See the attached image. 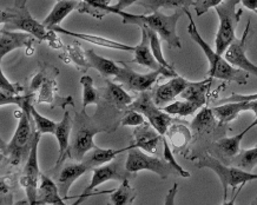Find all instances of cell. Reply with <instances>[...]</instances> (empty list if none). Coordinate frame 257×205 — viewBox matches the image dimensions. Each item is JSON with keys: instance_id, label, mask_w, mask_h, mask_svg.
Returning a JSON list of instances; mask_svg holds the SVG:
<instances>
[{"instance_id": "cell-35", "label": "cell", "mask_w": 257, "mask_h": 205, "mask_svg": "<svg viewBox=\"0 0 257 205\" xmlns=\"http://www.w3.org/2000/svg\"><path fill=\"white\" fill-rule=\"evenodd\" d=\"M31 116H32L33 122H35L36 130L38 131V132L55 134L58 123L53 122V120L46 118V117H43L38 111L35 109V106H32L31 109Z\"/></svg>"}, {"instance_id": "cell-50", "label": "cell", "mask_w": 257, "mask_h": 205, "mask_svg": "<svg viewBox=\"0 0 257 205\" xmlns=\"http://www.w3.org/2000/svg\"><path fill=\"white\" fill-rule=\"evenodd\" d=\"M255 13H256V15H257V10H256V11H255Z\"/></svg>"}, {"instance_id": "cell-11", "label": "cell", "mask_w": 257, "mask_h": 205, "mask_svg": "<svg viewBox=\"0 0 257 205\" xmlns=\"http://www.w3.org/2000/svg\"><path fill=\"white\" fill-rule=\"evenodd\" d=\"M142 29V39L141 43L136 45V49H135L134 55V62L140 64V65H143L150 70H158V71H162L164 73V77L167 78H174V77L178 76L176 71H171V70L165 69L164 66H162L160 63L157 62L156 58H155L154 53L151 51V45H150V37H149V32L145 28Z\"/></svg>"}, {"instance_id": "cell-8", "label": "cell", "mask_w": 257, "mask_h": 205, "mask_svg": "<svg viewBox=\"0 0 257 205\" xmlns=\"http://www.w3.org/2000/svg\"><path fill=\"white\" fill-rule=\"evenodd\" d=\"M40 140V132L36 130L35 137H33V142L31 146V151L26 159V165L24 169L23 176L20 178V183L24 189L26 191V196H28L29 204L36 205L37 193H38V183L40 181V173L39 165H38V144Z\"/></svg>"}, {"instance_id": "cell-10", "label": "cell", "mask_w": 257, "mask_h": 205, "mask_svg": "<svg viewBox=\"0 0 257 205\" xmlns=\"http://www.w3.org/2000/svg\"><path fill=\"white\" fill-rule=\"evenodd\" d=\"M250 25H251V23H250L249 20L244 32H243L242 38L239 40L236 39L235 42L229 46L228 50L224 52V58L228 60L232 66L237 67V69H241L246 73H250V75L257 77V65L250 62L248 57L245 55V44L250 31Z\"/></svg>"}, {"instance_id": "cell-25", "label": "cell", "mask_w": 257, "mask_h": 205, "mask_svg": "<svg viewBox=\"0 0 257 205\" xmlns=\"http://www.w3.org/2000/svg\"><path fill=\"white\" fill-rule=\"evenodd\" d=\"M195 0H141L137 4L145 11L151 13L156 12L161 8L164 9H188L194 5Z\"/></svg>"}, {"instance_id": "cell-15", "label": "cell", "mask_w": 257, "mask_h": 205, "mask_svg": "<svg viewBox=\"0 0 257 205\" xmlns=\"http://www.w3.org/2000/svg\"><path fill=\"white\" fill-rule=\"evenodd\" d=\"M161 142H163V136L156 129L152 130L149 124L144 123L135 130L134 142L130 144V146L131 149L138 147L149 153H156Z\"/></svg>"}, {"instance_id": "cell-20", "label": "cell", "mask_w": 257, "mask_h": 205, "mask_svg": "<svg viewBox=\"0 0 257 205\" xmlns=\"http://www.w3.org/2000/svg\"><path fill=\"white\" fill-rule=\"evenodd\" d=\"M71 129H72V118H71L69 111H65V112H64L63 119L58 123L55 132V136L57 140H58L59 145V157L58 160H57L56 169H58V167L62 165L64 159H65L66 157V153H69Z\"/></svg>"}, {"instance_id": "cell-31", "label": "cell", "mask_w": 257, "mask_h": 205, "mask_svg": "<svg viewBox=\"0 0 257 205\" xmlns=\"http://www.w3.org/2000/svg\"><path fill=\"white\" fill-rule=\"evenodd\" d=\"M232 163L243 170L252 171L253 167L257 165V146L249 150H243L234 157Z\"/></svg>"}, {"instance_id": "cell-37", "label": "cell", "mask_w": 257, "mask_h": 205, "mask_svg": "<svg viewBox=\"0 0 257 205\" xmlns=\"http://www.w3.org/2000/svg\"><path fill=\"white\" fill-rule=\"evenodd\" d=\"M67 50H69L70 52V58L72 59L77 65H78V67H80L79 70H84V71H86L87 69H90L89 60H87V57H86V51L84 52L78 45L69 46Z\"/></svg>"}, {"instance_id": "cell-12", "label": "cell", "mask_w": 257, "mask_h": 205, "mask_svg": "<svg viewBox=\"0 0 257 205\" xmlns=\"http://www.w3.org/2000/svg\"><path fill=\"white\" fill-rule=\"evenodd\" d=\"M124 179H125V174L121 173V171L119 170V166H118L117 163H110V164H106V165H100V166L94 167L90 184L85 187V189H84L82 194L78 197V200L74 201L73 205H79L80 203H83V200L85 199V198L90 197V194L93 192L94 189L101 185V184L106 183V181L109 180L123 181Z\"/></svg>"}, {"instance_id": "cell-40", "label": "cell", "mask_w": 257, "mask_h": 205, "mask_svg": "<svg viewBox=\"0 0 257 205\" xmlns=\"http://www.w3.org/2000/svg\"><path fill=\"white\" fill-rule=\"evenodd\" d=\"M223 0H197L194 3V8L196 11V15L201 17L207 13L211 8H216L218 6Z\"/></svg>"}, {"instance_id": "cell-5", "label": "cell", "mask_w": 257, "mask_h": 205, "mask_svg": "<svg viewBox=\"0 0 257 205\" xmlns=\"http://www.w3.org/2000/svg\"><path fill=\"white\" fill-rule=\"evenodd\" d=\"M196 166L199 169H210L217 174L223 186V199L224 200H226V197H228L229 186L236 187L237 185H244L248 181L257 179V173H252L251 171H245L241 167L226 166L209 154L199 158L196 163Z\"/></svg>"}, {"instance_id": "cell-42", "label": "cell", "mask_w": 257, "mask_h": 205, "mask_svg": "<svg viewBox=\"0 0 257 205\" xmlns=\"http://www.w3.org/2000/svg\"><path fill=\"white\" fill-rule=\"evenodd\" d=\"M20 91H22L20 86L10 83L6 78L4 71L2 70V92L8 93V95H19Z\"/></svg>"}, {"instance_id": "cell-9", "label": "cell", "mask_w": 257, "mask_h": 205, "mask_svg": "<svg viewBox=\"0 0 257 205\" xmlns=\"http://www.w3.org/2000/svg\"><path fill=\"white\" fill-rule=\"evenodd\" d=\"M161 76L164 77V73L158 71V70H151V72L142 75V73L133 71L130 67L125 66L123 64V66H120V71L117 75L116 79L126 86L128 90L143 92V91L150 90L152 85L156 83L158 77Z\"/></svg>"}, {"instance_id": "cell-23", "label": "cell", "mask_w": 257, "mask_h": 205, "mask_svg": "<svg viewBox=\"0 0 257 205\" xmlns=\"http://www.w3.org/2000/svg\"><path fill=\"white\" fill-rule=\"evenodd\" d=\"M131 149V146L128 145L126 147L119 150H113V149H100V147H93L92 150H90L89 152L85 154V157L83 158L82 162L86 163L87 165H90L92 169L97 166L104 165V164L111 162L116 158L119 153H123L125 151H128Z\"/></svg>"}, {"instance_id": "cell-34", "label": "cell", "mask_w": 257, "mask_h": 205, "mask_svg": "<svg viewBox=\"0 0 257 205\" xmlns=\"http://www.w3.org/2000/svg\"><path fill=\"white\" fill-rule=\"evenodd\" d=\"M145 28V26H143ZM148 30L149 32V37H150V45H151V51L154 53L155 58L158 63L161 64L162 66H164L165 69L168 70H171V71H175V69L172 67L170 64L167 62V59L164 58L163 56V52H162V46H161V42H160V38H158V33L155 32L154 30L149 29V28H145Z\"/></svg>"}, {"instance_id": "cell-27", "label": "cell", "mask_w": 257, "mask_h": 205, "mask_svg": "<svg viewBox=\"0 0 257 205\" xmlns=\"http://www.w3.org/2000/svg\"><path fill=\"white\" fill-rule=\"evenodd\" d=\"M212 111H214L215 118H217L219 123H230L237 118V116L242 112L241 102H230L219 104L218 106H215Z\"/></svg>"}, {"instance_id": "cell-17", "label": "cell", "mask_w": 257, "mask_h": 205, "mask_svg": "<svg viewBox=\"0 0 257 205\" xmlns=\"http://www.w3.org/2000/svg\"><path fill=\"white\" fill-rule=\"evenodd\" d=\"M91 170H93L92 167L84 162L66 164L57 177V185L59 187L60 194L66 199L70 187L72 186L74 181Z\"/></svg>"}, {"instance_id": "cell-7", "label": "cell", "mask_w": 257, "mask_h": 205, "mask_svg": "<svg viewBox=\"0 0 257 205\" xmlns=\"http://www.w3.org/2000/svg\"><path fill=\"white\" fill-rule=\"evenodd\" d=\"M130 109L136 110L147 117L151 126L156 129L162 136L167 134L169 127L171 126L172 118L163 109H160L152 99V95L148 91H143L138 98L130 104Z\"/></svg>"}, {"instance_id": "cell-3", "label": "cell", "mask_w": 257, "mask_h": 205, "mask_svg": "<svg viewBox=\"0 0 257 205\" xmlns=\"http://www.w3.org/2000/svg\"><path fill=\"white\" fill-rule=\"evenodd\" d=\"M19 118L18 126L9 144H2L3 156L8 157L12 165H19L24 159H28L31 151L33 137L36 131H32V116L20 110L16 113Z\"/></svg>"}, {"instance_id": "cell-45", "label": "cell", "mask_w": 257, "mask_h": 205, "mask_svg": "<svg viewBox=\"0 0 257 205\" xmlns=\"http://www.w3.org/2000/svg\"><path fill=\"white\" fill-rule=\"evenodd\" d=\"M177 190H178V184H174L172 189L169 190L167 197H165V201H164L165 205H172L175 203V196L177 194Z\"/></svg>"}, {"instance_id": "cell-29", "label": "cell", "mask_w": 257, "mask_h": 205, "mask_svg": "<svg viewBox=\"0 0 257 205\" xmlns=\"http://www.w3.org/2000/svg\"><path fill=\"white\" fill-rule=\"evenodd\" d=\"M106 96L107 99L113 104L114 106H117L118 109H124V107L130 106V104L133 103V98L124 91L123 87L120 85H117L110 80L106 82Z\"/></svg>"}, {"instance_id": "cell-49", "label": "cell", "mask_w": 257, "mask_h": 205, "mask_svg": "<svg viewBox=\"0 0 257 205\" xmlns=\"http://www.w3.org/2000/svg\"><path fill=\"white\" fill-rule=\"evenodd\" d=\"M251 204H257V198H256V199H255V200H253V201H252V203H251Z\"/></svg>"}, {"instance_id": "cell-38", "label": "cell", "mask_w": 257, "mask_h": 205, "mask_svg": "<svg viewBox=\"0 0 257 205\" xmlns=\"http://www.w3.org/2000/svg\"><path fill=\"white\" fill-rule=\"evenodd\" d=\"M163 146H164V150H163V156H164V159L167 160L168 163H170L172 166L175 167L176 170H177L178 174L181 177L183 178H189L190 177V172H188V171H185L183 167H182L179 164L177 163V160L175 159L174 154H172V151L170 149V146H169V144L167 142V139L163 138Z\"/></svg>"}, {"instance_id": "cell-39", "label": "cell", "mask_w": 257, "mask_h": 205, "mask_svg": "<svg viewBox=\"0 0 257 205\" xmlns=\"http://www.w3.org/2000/svg\"><path fill=\"white\" fill-rule=\"evenodd\" d=\"M145 123L144 117L142 116L141 112H138L136 110L131 109L125 113V116L121 119L120 125L123 126H141Z\"/></svg>"}, {"instance_id": "cell-6", "label": "cell", "mask_w": 257, "mask_h": 205, "mask_svg": "<svg viewBox=\"0 0 257 205\" xmlns=\"http://www.w3.org/2000/svg\"><path fill=\"white\" fill-rule=\"evenodd\" d=\"M125 170L130 173H136L144 170L151 171L163 179L170 176H179L177 170L167 160L148 156L138 147H133V149L128 150Z\"/></svg>"}, {"instance_id": "cell-13", "label": "cell", "mask_w": 257, "mask_h": 205, "mask_svg": "<svg viewBox=\"0 0 257 205\" xmlns=\"http://www.w3.org/2000/svg\"><path fill=\"white\" fill-rule=\"evenodd\" d=\"M35 38L28 32H12L3 28L0 31V59L17 49L33 50Z\"/></svg>"}, {"instance_id": "cell-41", "label": "cell", "mask_w": 257, "mask_h": 205, "mask_svg": "<svg viewBox=\"0 0 257 205\" xmlns=\"http://www.w3.org/2000/svg\"><path fill=\"white\" fill-rule=\"evenodd\" d=\"M55 86L53 80H45L42 85V92H40L38 103H50L52 100V91Z\"/></svg>"}, {"instance_id": "cell-18", "label": "cell", "mask_w": 257, "mask_h": 205, "mask_svg": "<svg viewBox=\"0 0 257 205\" xmlns=\"http://www.w3.org/2000/svg\"><path fill=\"white\" fill-rule=\"evenodd\" d=\"M64 198L60 194L59 187L45 173H42L39 181L36 205H64Z\"/></svg>"}, {"instance_id": "cell-33", "label": "cell", "mask_w": 257, "mask_h": 205, "mask_svg": "<svg viewBox=\"0 0 257 205\" xmlns=\"http://www.w3.org/2000/svg\"><path fill=\"white\" fill-rule=\"evenodd\" d=\"M80 84L83 86V111H85L90 104H97L99 97L93 86V79L90 76H83L80 78Z\"/></svg>"}, {"instance_id": "cell-47", "label": "cell", "mask_w": 257, "mask_h": 205, "mask_svg": "<svg viewBox=\"0 0 257 205\" xmlns=\"http://www.w3.org/2000/svg\"><path fill=\"white\" fill-rule=\"evenodd\" d=\"M77 2H84V0H77ZM26 3H28V0H16V6L24 8V6H26Z\"/></svg>"}, {"instance_id": "cell-16", "label": "cell", "mask_w": 257, "mask_h": 205, "mask_svg": "<svg viewBox=\"0 0 257 205\" xmlns=\"http://www.w3.org/2000/svg\"><path fill=\"white\" fill-rule=\"evenodd\" d=\"M189 80L183 77L176 76L174 78L169 80L168 83L162 84L154 90L152 93V99L158 106H163L171 100H174L176 97L181 96L183 90L187 87Z\"/></svg>"}, {"instance_id": "cell-24", "label": "cell", "mask_w": 257, "mask_h": 205, "mask_svg": "<svg viewBox=\"0 0 257 205\" xmlns=\"http://www.w3.org/2000/svg\"><path fill=\"white\" fill-rule=\"evenodd\" d=\"M86 57L89 60L90 67L96 69L103 77H117L120 71V66H118L117 63L98 56L92 50H87Z\"/></svg>"}, {"instance_id": "cell-28", "label": "cell", "mask_w": 257, "mask_h": 205, "mask_svg": "<svg viewBox=\"0 0 257 205\" xmlns=\"http://www.w3.org/2000/svg\"><path fill=\"white\" fill-rule=\"evenodd\" d=\"M137 196L136 190L130 185L128 180L125 179L121 181V185L116 190L110 192V200L114 205H126L133 204L135 198Z\"/></svg>"}, {"instance_id": "cell-22", "label": "cell", "mask_w": 257, "mask_h": 205, "mask_svg": "<svg viewBox=\"0 0 257 205\" xmlns=\"http://www.w3.org/2000/svg\"><path fill=\"white\" fill-rule=\"evenodd\" d=\"M80 2L77 0H58V3L50 12V15L43 20V25L46 29L53 30L56 26H59L60 23L73 11L74 9H78Z\"/></svg>"}, {"instance_id": "cell-26", "label": "cell", "mask_w": 257, "mask_h": 205, "mask_svg": "<svg viewBox=\"0 0 257 205\" xmlns=\"http://www.w3.org/2000/svg\"><path fill=\"white\" fill-rule=\"evenodd\" d=\"M250 129L246 127L245 130H243L241 133L236 134V136L232 137H225V138L219 139L217 143H216V146L219 150L224 157L234 158L239 153V146H241V142L243 137L245 136L246 132H249Z\"/></svg>"}, {"instance_id": "cell-19", "label": "cell", "mask_w": 257, "mask_h": 205, "mask_svg": "<svg viewBox=\"0 0 257 205\" xmlns=\"http://www.w3.org/2000/svg\"><path fill=\"white\" fill-rule=\"evenodd\" d=\"M53 30H55L56 32L63 33V35L74 37V38H78L82 40H86V42L94 44V45H97V46H101V48L119 50V51H125L128 53H134L135 49H136V46H130V45H126V44L114 42V40L106 39V38H104V37H100V36H93V35H87V33H76V32L67 31V30H64L60 28V26H56Z\"/></svg>"}, {"instance_id": "cell-30", "label": "cell", "mask_w": 257, "mask_h": 205, "mask_svg": "<svg viewBox=\"0 0 257 205\" xmlns=\"http://www.w3.org/2000/svg\"><path fill=\"white\" fill-rule=\"evenodd\" d=\"M168 137L170 138L172 145L177 149H181V147H184L188 145V143L190 142L191 139V133L187 126L181 125V124H177V125H171L168 130Z\"/></svg>"}, {"instance_id": "cell-2", "label": "cell", "mask_w": 257, "mask_h": 205, "mask_svg": "<svg viewBox=\"0 0 257 205\" xmlns=\"http://www.w3.org/2000/svg\"><path fill=\"white\" fill-rule=\"evenodd\" d=\"M2 24L4 29L9 31H24L28 32L39 42L42 40H49L50 45L55 49H59L62 46L60 39L57 38L55 30H49L43 25V23H38L31 16L26 6L20 8L8 9L2 12Z\"/></svg>"}, {"instance_id": "cell-32", "label": "cell", "mask_w": 257, "mask_h": 205, "mask_svg": "<svg viewBox=\"0 0 257 205\" xmlns=\"http://www.w3.org/2000/svg\"><path fill=\"white\" fill-rule=\"evenodd\" d=\"M163 110L167 113H169V115L187 117V116L194 115L196 111L198 110V107L189 102V100L183 99V100H178V102L169 104L167 106H163Z\"/></svg>"}, {"instance_id": "cell-4", "label": "cell", "mask_w": 257, "mask_h": 205, "mask_svg": "<svg viewBox=\"0 0 257 205\" xmlns=\"http://www.w3.org/2000/svg\"><path fill=\"white\" fill-rule=\"evenodd\" d=\"M239 3L241 0H223L221 4L215 8L219 19V28L216 35L215 45L216 51L222 56L224 55L229 46L237 39L236 29L243 15V10H236Z\"/></svg>"}, {"instance_id": "cell-14", "label": "cell", "mask_w": 257, "mask_h": 205, "mask_svg": "<svg viewBox=\"0 0 257 205\" xmlns=\"http://www.w3.org/2000/svg\"><path fill=\"white\" fill-rule=\"evenodd\" d=\"M99 132V130L91 129L89 126L80 127L77 132H74L72 139L70 143L69 153L70 156L76 159L77 162H82L85 154L96 147L93 142L96 133Z\"/></svg>"}, {"instance_id": "cell-21", "label": "cell", "mask_w": 257, "mask_h": 205, "mask_svg": "<svg viewBox=\"0 0 257 205\" xmlns=\"http://www.w3.org/2000/svg\"><path fill=\"white\" fill-rule=\"evenodd\" d=\"M212 78H207L202 82H189L181 93V97L201 109L207 103V93L211 86Z\"/></svg>"}, {"instance_id": "cell-46", "label": "cell", "mask_w": 257, "mask_h": 205, "mask_svg": "<svg viewBox=\"0 0 257 205\" xmlns=\"http://www.w3.org/2000/svg\"><path fill=\"white\" fill-rule=\"evenodd\" d=\"M242 5L250 11L255 12L257 10V0H241Z\"/></svg>"}, {"instance_id": "cell-1", "label": "cell", "mask_w": 257, "mask_h": 205, "mask_svg": "<svg viewBox=\"0 0 257 205\" xmlns=\"http://www.w3.org/2000/svg\"><path fill=\"white\" fill-rule=\"evenodd\" d=\"M184 13L189 18V26H188V33L191 37L196 44H198L199 48L204 52L205 57H207L209 62V72L208 76L211 78H217L222 80H226V82H235L237 84H244L248 83L249 73L243 71L241 69H235L228 60H226L222 55H219L217 51H214L210 48V45L202 38L199 35L197 26H196L194 19H192L191 13L189 12L188 9H183Z\"/></svg>"}, {"instance_id": "cell-44", "label": "cell", "mask_w": 257, "mask_h": 205, "mask_svg": "<svg viewBox=\"0 0 257 205\" xmlns=\"http://www.w3.org/2000/svg\"><path fill=\"white\" fill-rule=\"evenodd\" d=\"M141 0H117V3L114 5H111V8L114 10H120V11H124L125 9L131 6L133 4H137Z\"/></svg>"}, {"instance_id": "cell-43", "label": "cell", "mask_w": 257, "mask_h": 205, "mask_svg": "<svg viewBox=\"0 0 257 205\" xmlns=\"http://www.w3.org/2000/svg\"><path fill=\"white\" fill-rule=\"evenodd\" d=\"M252 99H257V93L255 95H236V93H232L231 96L228 97V98L223 99L219 102L218 104H223V103H230V102H245V100H252Z\"/></svg>"}, {"instance_id": "cell-48", "label": "cell", "mask_w": 257, "mask_h": 205, "mask_svg": "<svg viewBox=\"0 0 257 205\" xmlns=\"http://www.w3.org/2000/svg\"><path fill=\"white\" fill-rule=\"evenodd\" d=\"M256 125H257V117H256V118H255V120H253V122H252L251 124H250V125H249L248 127H249V129H250V130H251V129H252V127H255Z\"/></svg>"}, {"instance_id": "cell-36", "label": "cell", "mask_w": 257, "mask_h": 205, "mask_svg": "<svg viewBox=\"0 0 257 205\" xmlns=\"http://www.w3.org/2000/svg\"><path fill=\"white\" fill-rule=\"evenodd\" d=\"M215 119V115L212 109H208V107H203L199 111V113L195 117L194 122L191 124V127L195 131H203L208 129L209 126L212 125Z\"/></svg>"}]
</instances>
